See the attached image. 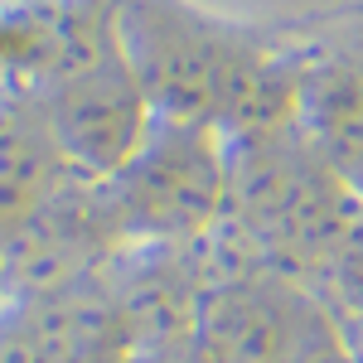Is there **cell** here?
Here are the masks:
<instances>
[{"label":"cell","mask_w":363,"mask_h":363,"mask_svg":"<svg viewBox=\"0 0 363 363\" xmlns=\"http://www.w3.org/2000/svg\"><path fill=\"white\" fill-rule=\"evenodd\" d=\"M126 68L174 121H233L247 131L291 121L296 73L272 49L194 15L179 0H136L126 15Z\"/></svg>","instance_id":"1"},{"label":"cell","mask_w":363,"mask_h":363,"mask_svg":"<svg viewBox=\"0 0 363 363\" xmlns=\"http://www.w3.org/2000/svg\"><path fill=\"white\" fill-rule=\"evenodd\" d=\"M242 218L257 238L291 257H339L363 203L301 136L296 116L247 131V160L238 169Z\"/></svg>","instance_id":"2"},{"label":"cell","mask_w":363,"mask_h":363,"mask_svg":"<svg viewBox=\"0 0 363 363\" xmlns=\"http://www.w3.org/2000/svg\"><path fill=\"white\" fill-rule=\"evenodd\" d=\"M296 126L363 203V49L325 54L296 73Z\"/></svg>","instance_id":"3"},{"label":"cell","mask_w":363,"mask_h":363,"mask_svg":"<svg viewBox=\"0 0 363 363\" xmlns=\"http://www.w3.org/2000/svg\"><path fill=\"white\" fill-rule=\"evenodd\" d=\"M150 160L140 165V184H136V203L145 208V218L155 223H199L213 199L223 189V169L208 150V131L189 126L169 140L165 150H145Z\"/></svg>","instance_id":"4"},{"label":"cell","mask_w":363,"mask_h":363,"mask_svg":"<svg viewBox=\"0 0 363 363\" xmlns=\"http://www.w3.org/2000/svg\"><path fill=\"white\" fill-rule=\"evenodd\" d=\"M339 267L349 272V281H354V291L363 296V213H359V223L349 228V238H344V247H339V257H335Z\"/></svg>","instance_id":"5"}]
</instances>
